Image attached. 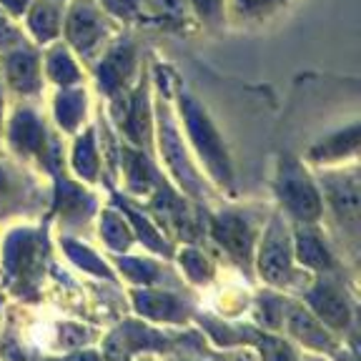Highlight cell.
<instances>
[{
    "instance_id": "cell-18",
    "label": "cell",
    "mask_w": 361,
    "mask_h": 361,
    "mask_svg": "<svg viewBox=\"0 0 361 361\" xmlns=\"http://www.w3.org/2000/svg\"><path fill=\"white\" fill-rule=\"evenodd\" d=\"M83 108H85L83 93H78V90L61 93V96H58V103H56L58 123H61L66 130H73L75 126H78L80 116H83Z\"/></svg>"
},
{
    "instance_id": "cell-6",
    "label": "cell",
    "mask_w": 361,
    "mask_h": 361,
    "mask_svg": "<svg viewBox=\"0 0 361 361\" xmlns=\"http://www.w3.org/2000/svg\"><path fill=\"white\" fill-rule=\"evenodd\" d=\"M101 35H103V23L98 11L90 6L88 0L78 3L71 11V18H68V38H71V43L80 53H88L101 40Z\"/></svg>"
},
{
    "instance_id": "cell-24",
    "label": "cell",
    "mask_w": 361,
    "mask_h": 361,
    "mask_svg": "<svg viewBox=\"0 0 361 361\" xmlns=\"http://www.w3.org/2000/svg\"><path fill=\"white\" fill-rule=\"evenodd\" d=\"M123 158H126V169H128L130 186H133L135 191H146L153 178V171H151V166H148L146 156L135 151H123Z\"/></svg>"
},
{
    "instance_id": "cell-1",
    "label": "cell",
    "mask_w": 361,
    "mask_h": 361,
    "mask_svg": "<svg viewBox=\"0 0 361 361\" xmlns=\"http://www.w3.org/2000/svg\"><path fill=\"white\" fill-rule=\"evenodd\" d=\"M183 106V118H186L188 133H191L193 143H196L198 153L203 156L206 166L211 169V173L221 180V183H228L231 180V169H228V156H226L224 146H221V138L216 133V128L211 126L209 116L196 106L193 98H183L180 101Z\"/></svg>"
},
{
    "instance_id": "cell-26",
    "label": "cell",
    "mask_w": 361,
    "mask_h": 361,
    "mask_svg": "<svg viewBox=\"0 0 361 361\" xmlns=\"http://www.w3.org/2000/svg\"><path fill=\"white\" fill-rule=\"evenodd\" d=\"M48 75H51L56 83L61 85H71L78 80V68L73 66V61L68 58V53L63 51H53L48 58Z\"/></svg>"
},
{
    "instance_id": "cell-36",
    "label": "cell",
    "mask_w": 361,
    "mask_h": 361,
    "mask_svg": "<svg viewBox=\"0 0 361 361\" xmlns=\"http://www.w3.org/2000/svg\"><path fill=\"white\" fill-rule=\"evenodd\" d=\"M11 38H13V28L0 18V43H6V40H11Z\"/></svg>"
},
{
    "instance_id": "cell-20",
    "label": "cell",
    "mask_w": 361,
    "mask_h": 361,
    "mask_svg": "<svg viewBox=\"0 0 361 361\" xmlns=\"http://www.w3.org/2000/svg\"><path fill=\"white\" fill-rule=\"evenodd\" d=\"M63 248H66L68 259L73 261L75 266H80V269L90 271V274H96V276H103V279H111V271L106 269V264H103L101 259H98L90 248L80 246V243H75L73 238H66L63 241Z\"/></svg>"
},
{
    "instance_id": "cell-29",
    "label": "cell",
    "mask_w": 361,
    "mask_h": 361,
    "mask_svg": "<svg viewBox=\"0 0 361 361\" xmlns=\"http://www.w3.org/2000/svg\"><path fill=\"white\" fill-rule=\"evenodd\" d=\"M180 266L186 269V274L193 279V281H206L211 276V264L209 259L196 251V248H186L183 254H180Z\"/></svg>"
},
{
    "instance_id": "cell-34",
    "label": "cell",
    "mask_w": 361,
    "mask_h": 361,
    "mask_svg": "<svg viewBox=\"0 0 361 361\" xmlns=\"http://www.w3.org/2000/svg\"><path fill=\"white\" fill-rule=\"evenodd\" d=\"M135 3H138V0H106V6L111 8L116 16H128L135 8Z\"/></svg>"
},
{
    "instance_id": "cell-15",
    "label": "cell",
    "mask_w": 361,
    "mask_h": 361,
    "mask_svg": "<svg viewBox=\"0 0 361 361\" xmlns=\"http://www.w3.org/2000/svg\"><path fill=\"white\" fill-rule=\"evenodd\" d=\"M58 211L68 219H80V216L90 214L93 209V201H90L88 193H83L78 186H73L71 180L61 178L58 180Z\"/></svg>"
},
{
    "instance_id": "cell-27",
    "label": "cell",
    "mask_w": 361,
    "mask_h": 361,
    "mask_svg": "<svg viewBox=\"0 0 361 361\" xmlns=\"http://www.w3.org/2000/svg\"><path fill=\"white\" fill-rule=\"evenodd\" d=\"M331 201L344 219L349 214L356 216V211H359V191H356V183H346V180H341L338 186H331Z\"/></svg>"
},
{
    "instance_id": "cell-8",
    "label": "cell",
    "mask_w": 361,
    "mask_h": 361,
    "mask_svg": "<svg viewBox=\"0 0 361 361\" xmlns=\"http://www.w3.org/2000/svg\"><path fill=\"white\" fill-rule=\"evenodd\" d=\"M309 304H311V309L316 311V316L334 329L346 326L351 319L346 301L341 299L331 286H324V283H319V286L309 291Z\"/></svg>"
},
{
    "instance_id": "cell-37",
    "label": "cell",
    "mask_w": 361,
    "mask_h": 361,
    "mask_svg": "<svg viewBox=\"0 0 361 361\" xmlns=\"http://www.w3.org/2000/svg\"><path fill=\"white\" fill-rule=\"evenodd\" d=\"M68 361H101V356L93 354V351H85V354H78V356H71Z\"/></svg>"
},
{
    "instance_id": "cell-4",
    "label": "cell",
    "mask_w": 361,
    "mask_h": 361,
    "mask_svg": "<svg viewBox=\"0 0 361 361\" xmlns=\"http://www.w3.org/2000/svg\"><path fill=\"white\" fill-rule=\"evenodd\" d=\"M166 338L158 336L156 331L141 326V324H126L121 331H116L108 338L106 346V356L108 361H123L130 351L138 349H164Z\"/></svg>"
},
{
    "instance_id": "cell-32",
    "label": "cell",
    "mask_w": 361,
    "mask_h": 361,
    "mask_svg": "<svg viewBox=\"0 0 361 361\" xmlns=\"http://www.w3.org/2000/svg\"><path fill=\"white\" fill-rule=\"evenodd\" d=\"M193 6H196V11L203 18H209V20H216L221 13V0H193Z\"/></svg>"
},
{
    "instance_id": "cell-17",
    "label": "cell",
    "mask_w": 361,
    "mask_h": 361,
    "mask_svg": "<svg viewBox=\"0 0 361 361\" xmlns=\"http://www.w3.org/2000/svg\"><path fill=\"white\" fill-rule=\"evenodd\" d=\"M101 233H103V241L113 248V251H126L133 241L130 236V228L126 226V221L121 219L118 214H113V211H106L101 221Z\"/></svg>"
},
{
    "instance_id": "cell-35",
    "label": "cell",
    "mask_w": 361,
    "mask_h": 361,
    "mask_svg": "<svg viewBox=\"0 0 361 361\" xmlns=\"http://www.w3.org/2000/svg\"><path fill=\"white\" fill-rule=\"evenodd\" d=\"M0 3H3L11 13H23V8L28 6V0H0Z\"/></svg>"
},
{
    "instance_id": "cell-33",
    "label": "cell",
    "mask_w": 361,
    "mask_h": 361,
    "mask_svg": "<svg viewBox=\"0 0 361 361\" xmlns=\"http://www.w3.org/2000/svg\"><path fill=\"white\" fill-rule=\"evenodd\" d=\"M276 0H236V8L241 13H259L264 11V8L274 6Z\"/></svg>"
},
{
    "instance_id": "cell-23",
    "label": "cell",
    "mask_w": 361,
    "mask_h": 361,
    "mask_svg": "<svg viewBox=\"0 0 361 361\" xmlns=\"http://www.w3.org/2000/svg\"><path fill=\"white\" fill-rule=\"evenodd\" d=\"M359 146V128H349L344 130V133L334 135V138H329V141H324L322 146L314 148V156L316 158H338L344 156V153L354 151V148Z\"/></svg>"
},
{
    "instance_id": "cell-9",
    "label": "cell",
    "mask_w": 361,
    "mask_h": 361,
    "mask_svg": "<svg viewBox=\"0 0 361 361\" xmlns=\"http://www.w3.org/2000/svg\"><path fill=\"white\" fill-rule=\"evenodd\" d=\"M6 266L11 274L25 276L35 266V236L30 231H16L6 243Z\"/></svg>"
},
{
    "instance_id": "cell-13",
    "label": "cell",
    "mask_w": 361,
    "mask_h": 361,
    "mask_svg": "<svg viewBox=\"0 0 361 361\" xmlns=\"http://www.w3.org/2000/svg\"><path fill=\"white\" fill-rule=\"evenodd\" d=\"M288 329L293 331V336H299L301 341H306L314 349H331V338L324 331V326L311 319L309 314H304L301 309H288Z\"/></svg>"
},
{
    "instance_id": "cell-2",
    "label": "cell",
    "mask_w": 361,
    "mask_h": 361,
    "mask_svg": "<svg viewBox=\"0 0 361 361\" xmlns=\"http://www.w3.org/2000/svg\"><path fill=\"white\" fill-rule=\"evenodd\" d=\"M279 193H281L288 209L299 216L301 221H314L316 216L322 214V198L316 193L314 183L293 161H283L281 164Z\"/></svg>"
},
{
    "instance_id": "cell-38",
    "label": "cell",
    "mask_w": 361,
    "mask_h": 361,
    "mask_svg": "<svg viewBox=\"0 0 361 361\" xmlns=\"http://www.w3.org/2000/svg\"><path fill=\"white\" fill-rule=\"evenodd\" d=\"M3 188H6V173L0 171V193H3Z\"/></svg>"
},
{
    "instance_id": "cell-11",
    "label": "cell",
    "mask_w": 361,
    "mask_h": 361,
    "mask_svg": "<svg viewBox=\"0 0 361 361\" xmlns=\"http://www.w3.org/2000/svg\"><path fill=\"white\" fill-rule=\"evenodd\" d=\"M135 309L138 314L148 316V319H164V322H176L183 309L180 304L169 296V293H156V291H135L133 293Z\"/></svg>"
},
{
    "instance_id": "cell-28",
    "label": "cell",
    "mask_w": 361,
    "mask_h": 361,
    "mask_svg": "<svg viewBox=\"0 0 361 361\" xmlns=\"http://www.w3.org/2000/svg\"><path fill=\"white\" fill-rule=\"evenodd\" d=\"M121 271L126 276L135 283H153L158 276V269L151 264V261H141V259H121L118 261Z\"/></svg>"
},
{
    "instance_id": "cell-12",
    "label": "cell",
    "mask_w": 361,
    "mask_h": 361,
    "mask_svg": "<svg viewBox=\"0 0 361 361\" xmlns=\"http://www.w3.org/2000/svg\"><path fill=\"white\" fill-rule=\"evenodd\" d=\"M11 141L16 143L18 151H25V153H38L45 143V130L40 126V121L35 118L33 113L23 111L16 116L13 121V128H11Z\"/></svg>"
},
{
    "instance_id": "cell-14",
    "label": "cell",
    "mask_w": 361,
    "mask_h": 361,
    "mask_svg": "<svg viewBox=\"0 0 361 361\" xmlns=\"http://www.w3.org/2000/svg\"><path fill=\"white\" fill-rule=\"evenodd\" d=\"M8 78H11L13 88L30 93L38 88V61L30 53H13L8 58Z\"/></svg>"
},
{
    "instance_id": "cell-21",
    "label": "cell",
    "mask_w": 361,
    "mask_h": 361,
    "mask_svg": "<svg viewBox=\"0 0 361 361\" xmlns=\"http://www.w3.org/2000/svg\"><path fill=\"white\" fill-rule=\"evenodd\" d=\"M126 130L135 143H143L148 135V106H146V93H135L130 101V111L126 116Z\"/></svg>"
},
{
    "instance_id": "cell-22",
    "label": "cell",
    "mask_w": 361,
    "mask_h": 361,
    "mask_svg": "<svg viewBox=\"0 0 361 361\" xmlns=\"http://www.w3.org/2000/svg\"><path fill=\"white\" fill-rule=\"evenodd\" d=\"M73 166L78 171V176H83L85 180H93L98 173V156L96 146H93V135L85 133L78 143H75L73 151Z\"/></svg>"
},
{
    "instance_id": "cell-5",
    "label": "cell",
    "mask_w": 361,
    "mask_h": 361,
    "mask_svg": "<svg viewBox=\"0 0 361 361\" xmlns=\"http://www.w3.org/2000/svg\"><path fill=\"white\" fill-rule=\"evenodd\" d=\"M161 151H164L169 169L180 180V186L186 188L188 193H198V176L191 169V164H188L186 151L180 146L178 133H176V128L171 126L169 118H164V123H161Z\"/></svg>"
},
{
    "instance_id": "cell-10",
    "label": "cell",
    "mask_w": 361,
    "mask_h": 361,
    "mask_svg": "<svg viewBox=\"0 0 361 361\" xmlns=\"http://www.w3.org/2000/svg\"><path fill=\"white\" fill-rule=\"evenodd\" d=\"M130 66H133V48L130 45H118L116 51H111V56L103 61L101 71H98L101 88L106 93H116L126 80V75L130 73Z\"/></svg>"
},
{
    "instance_id": "cell-19",
    "label": "cell",
    "mask_w": 361,
    "mask_h": 361,
    "mask_svg": "<svg viewBox=\"0 0 361 361\" xmlns=\"http://www.w3.org/2000/svg\"><path fill=\"white\" fill-rule=\"evenodd\" d=\"M118 203H121V209H123V214L130 219V224H133V228L138 231V236L143 238V243H146L148 248H153L156 254H169V243L161 238V233L156 231L151 226V221L146 219V216H141L135 209H130V206H126L123 201L118 198Z\"/></svg>"
},
{
    "instance_id": "cell-31",
    "label": "cell",
    "mask_w": 361,
    "mask_h": 361,
    "mask_svg": "<svg viewBox=\"0 0 361 361\" xmlns=\"http://www.w3.org/2000/svg\"><path fill=\"white\" fill-rule=\"evenodd\" d=\"M153 8H156L158 16L164 18L166 23H173V25H183L186 23L183 0H153Z\"/></svg>"
},
{
    "instance_id": "cell-30",
    "label": "cell",
    "mask_w": 361,
    "mask_h": 361,
    "mask_svg": "<svg viewBox=\"0 0 361 361\" xmlns=\"http://www.w3.org/2000/svg\"><path fill=\"white\" fill-rule=\"evenodd\" d=\"M259 349L264 354V361H296L293 351L283 341L269 336H259Z\"/></svg>"
},
{
    "instance_id": "cell-16",
    "label": "cell",
    "mask_w": 361,
    "mask_h": 361,
    "mask_svg": "<svg viewBox=\"0 0 361 361\" xmlns=\"http://www.w3.org/2000/svg\"><path fill=\"white\" fill-rule=\"evenodd\" d=\"M296 254H299L301 264L311 266V269H329L331 266L329 251L319 241V236H314L311 231H299V236H296Z\"/></svg>"
},
{
    "instance_id": "cell-3",
    "label": "cell",
    "mask_w": 361,
    "mask_h": 361,
    "mask_svg": "<svg viewBox=\"0 0 361 361\" xmlns=\"http://www.w3.org/2000/svg\"><path fill=\"white\" fill-rule=\"evenodd\" d=\"M259 269L266 281L271 283L286 281L288 269H291V246H288V236L281 224H271L259 254Z\"/></svg>"
},
{
    "instance_id": "cell-25",
    "label": "cell",
    "mask_w": 361,
    "mask_h": 361,
    "mask_svg": "<svg viewBox=\"0 0 361 361\" xmlns=\"http://www.w3.org/2000/svg\"><path fill=\"white\" fill-rule=\"evenodd\" d=\"M30 28L40 40H48L58 33V13L48 3H38L30 13Z\"/></svg>"
},
{
    "instance_id": "cell-7",
    "label": "cell",
    "mask_w": 361,
    "mask_h": 361,
    "mask_svg": "<svg viewBox=\"0 0 361 361\" xmlns=\"http://www.w3.org/2000/svg\"><path fill=\"white\" fill-rule=\"evenodd\" d=\"M214 238L221 243V246L228 248V251H231V254L236 256V259H241V261L248 259L251 241H254L248 224L236 214L216 216V219H214Z\"/></svg>"
}]
</instances>
